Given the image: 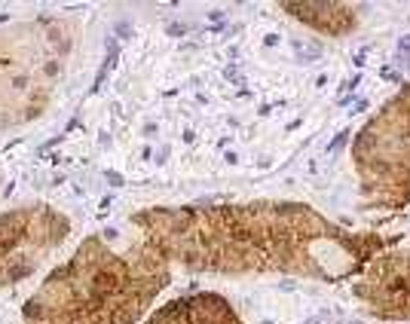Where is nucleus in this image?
<instances>
[{
	"label": "nucleus",
	"mask_w": 410,
	"mask_h": 324,
	"mask_svg": "<svg viewBox=\"0 0 410 324\" xmlns=\"http://www.w3.org/2000/svg\"><path fill=\"white\" fill-rule=\"evenodd\" d=\"M129 223L156 242L172 266L211 275H297L315 282H346L373 254L401 236L352 233L303 202L239 205H153Z\"/></svg>",
	"instance_id": "1"
},
{
	"label": "nucleus",
	"mask_w": 410,
	"mask_h": 324,
	"mask_svg": "<svg viewBox=\"0 0 410 324\" xmlns=\"http://www.w3.org/2000/svg\"><path fill=\"white\" fill-rule=\"evenodd\" d=\"M172 269L135 226L120 245L107 233L86 236L25 300L21 324H135L172 284Z\"/></svg>",
	"instance_id": "2"
},
{
	"label": "nucleus",
	"mask_w": 410,
	"mask_h": 324,
	"mask_svg": "<svg viewBox=\"0 0 410 324\" xmlns=\"http://www.w3.org/2000/svg\"><path fill=\"white\" fill-rule=\"evenodd\" d=\"M352 165L364 211L410 205V83L352 135Z\"/></svg>",
	"instance_id": "3"
},
{
	"label": "nucleus",
	"mask_w": 410,
	"mask_h": 324,
	"mask_svg": "<svg viewBox=\"0 0 410 324\" xmlns=\"http://www.w3.org/2000/svg\"><path fill=\"white\" fill-rule=\"evenodd\" d=\"M59 71L62 59L34 43V28L0 31V125L37 117Z\"/></svg>",
	"instance_id": "4"
},
{
	"label": "nucleus",
	"mask_w": 410,
	"mask_h": 324,
	"mask_svg": "<svg viewBox=\"0 0 410 324\" xmlns=\"http://www.w3.org/2000/svg\"><path fill=\"white\" fill-rule=\"evenodd\" d=\"M71 229V217L46 202L0 211V291L40 272L67 242Z\"/></svg>",
	"instance_id": "5"
},
{
	"label": "nucleus",
	"mask_w": 410,
	"mask_h": 324,
	"mask_svg": "<svg viewBox=\"0 0 410 324\" xmlns=\"http://www.w3.org/2000/svg\"><path fill=\"white\" fill-rule=\"evenodd\" d=\"M352 297L380 321H410V251L386 248L364 263Z\"/></svg>",
	"instance_id": "6"
},
{
	"label": "nucleus",
	"mask_w": 410,
	"mask_h": 324,
	"mask_svg": "<svg viewBox=\"0 0 410 324\" xmlns=\"http://www.w3.org/2000/svg\"><path fill=\"white\" fill-rule=\"evenodd\" d=\"M144 324H242L236 306L214 291L184 294L163 303Z\"/></svg>",
	"instance_id": "7"
},
{
	"label": "nucleus",
	"mask_w": 410,
	"mask_h": 324,
	"mask_svg": "<svg viewBox=\"0 0 410 324\" xmlns=\"http://www.w3.org/2000/svg\"><path fill=\"white\" fill-rule=\"evenodd\" d=\"M282 13L297 19L300 25L312 28L328 37H346L358 28V6L337 3V0H322V3H282Z\"/></svg>",
	"instance_id": "8"
},
{
	"label": "nucleus",
	"mask_w": 410,
	"mask_h": 324,
	"mask_svg": "<svg viewBox=\"0 0 410 324\" xmlns=\"http://www.w3.org/2000/svg\"><path fill=\"white\" fill-rule=\"evenodd\" d=\"M349 138H352V129H343V132H340V135L334 138V141H331V144H328V150H331V153H337V150H340V147H343V144L349 141Z\"/></svg>",
	"instance_id": "9"
},
{
	"label": "nucleus",
	"mask_w": 410,
	"mask_h": 324,
	"mask_svg": "<svg viewBox=\"0 0 410 324\" xmlns=\"http://www.w3.org/2000/svg\"><path fill=\"white\" fill-rule=\"evenodd\" d=\"M398 46H401V52H410V37H401V43H398Z\"/></svg>",
	"instance_id": "10"
},
{
	"label": "nucleus",
	"mask_w": 410,
	"mask_h": 324,
	"mask_svg": "<svg viewBox=\"0 0 410 324\" xmlns=\"http://www.w3.org/2000/svg\"><path fill=\"white\" fill-rule=\"evenodd\" d=\"M306 324H318V318H309V321H306Z\"/></svg>",
	"instance_id": "11"
},
{
	"label": "nucleus",
	"mask_w": 410,
	"mask_h": 324,
	"mask_svg": "<svg viewBox=\"0 0 410 324\" xmlns=\"http://www.w3.org/2000/svg\"><path fill=\"white\" fill-rule=\"evenodd\" d=\"M0 181H3V178H0Z\"/></svg>",
	"instance_id": "12"
}]
</instances>
